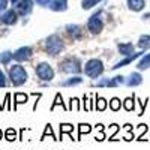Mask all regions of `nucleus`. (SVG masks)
I'll list each match as a JSON object with an SVG mask.
<instances>
[{
	"instance_id": "1",
	"label": "nucleus",
	"mask_w": 150,
	"mask_h": 150,
	"mask_svg": "<svg viewBox=\"0 0 150 150\" xmlns=\"http://www.w3.org/2000/svg\"><path fill=\"white\" fill-rule=\"evenodd\" d=\"M45 50L50 56H57V54L62 53V50H63V41H62L57 35L48 36L47 41H45Z\"/></svg>"
},
{
	"instance_id": "2",
	"label": "nucleus",
	"mask_w": 150,
	"mask_h": 150,
	"mask_svg": "<svg viewBox=\"0 0 150 150\" xmlns=\"http://www.w3.org/2000/svg\"><path fill=\"white\" fill-rule=\"evenodd\" d=\"M60 71L66 72V74H78L81 71V62H80V59L75 57V56L66 57L60 63Z\"/></svg>"
},
{
	"instance_id": "3",
	"label": "nucleus",
	"mask_w": 150,
	"mask_h": 150,
	"mask_svg": "<svg viewBox=\"0 0 150 150\" xmlns=\"http://www.w3.org/2000/svg\"><path fill=\"white\" fill-rule=\"evenodd\" d=\"M84 72L89 75L90 78H96L104 72V63L99 59H90L84 66Z\"/></svg>"
},
{
	"instance_id": "4",
	"label": "nucleus",
	"mask_w": 150,
	"mask_h": 150,
	"mask_svg": "<svg viewBox=\"0 0 150 150\" xmlns=\"http://www.w3.org/2000/svg\"><path fill=\"white\" fill-rule=\"evenodd\" d=\"M9 77L12 80V83H14L15 86H21L27 81V72L26 69H24L23 66L20 65H14V66H11L9 69Z\"/></svg>"
},
{
	"instance_id": "5",
	"label": "nucleus",
	"mask_w": 150,
	"mask_h": 150,
	"mask_svg": "<svg viewBox=\"0 0 150 150\" xmlns=\"http://www.w3.org/2000/svg\"><path fill=\"white\" fill-rule=\"evenodd\" d=\"M36 74L42 81H51L54 77V71L47 62H42V63H39L36 66Z\"/></svg>"
},
{
	"instance_id": "6",
	"label": "nucleus",
	"mask_w": 150,
	"mask_h": 150,
	"mask_svg": "<svg viewBox=\"0 0 150 150\" xmlns=\"http://www.w3.org/2000/svg\"><path fill=\"white\" fill-rule=\"evenodd\" d=\"M87 27H89V30L95 35L101 33L102 29H104V23H102V18H101V14L99 12H96V14H93L89 21H87Z\"/></svg>"
},
{
	"instance_id": "7",
	"label": "nucleus",
	"mask_w": 150,
	"mask_h": 150,
	"mask_svg": "<svg viewBox=\"0 0 150 150\" xmlns=\"http://www.w3.org/2000/svg\"><path fill=\"white\" fill-rule=\"evenodd\" d=\"M32 54H33V51H32L30 47H21V48H18L17 51L14 53V59L17 62H24V60L30 59Z\"/></svg>"
},
{
	"instance_id": "8",
	"label": "nucleus",
	"mask_w": 150,
	"mask_h": 150,
	"mask_svg": "<svg viewBox=\"0 0 150 150\" xmlns=\"http://www.w3.org/2000/svg\"><path fill=\"white\" fill-rule=\"evenodd\" d=\"M33 9V2L32 0H20V2L17 3V11L20 15H29L30 12Z\"/></svg>"
},
{
	"instance_id": "9",
	"label": "nucleus",
	"mask_w": 150,
	"mask_h": 150,
	"mask_svg": "<svg viewBox=\"0 0 150 150\" xmlns=\"http://www.w3.org/2000/svg\"><path fill=\"white\" fill-rule=\"evenodd\" d=\"M48 8L54 12H63L68 9V0H50Z\"/></svg>"
},
{
	"instance_id": "10",
	"label": "nucleus",
	"mask_w": 150,
	"mask_h": 150,
	"mask_svg": "<svg viewBox=\"0 0 150 150\" xmlns=\"http://www.w3.org/2000/svg\"><path fill=\"white\" fill-rule=\"evenodd\" d=\"M0 21H2L3 24H6V26H11V24H15L17 23V14H15V11H6L5 14L0 17Z\"/></svg>"
},
{
	"instance_id": "11",
	"label": "nucleus",
	"mask_w": 150,
	"mask_h": 150,
	"mask_svg": "<svg viewBox=\"0 0 150 150\" xmlns=\"http://www.w3.org/2000/svg\"><path fill=\"white\" fill-rule=\"evenodd\" d=\"M126 5L131 11L134 12H140L146 6V0H126Z\"/></svg>"
},
{
	"instance_id": "12",
	"label": "nucleus",
	"mask_w": 150,
	"mask_h": 150,
	"mask_svg": "<svg viewBox=\"0 0 150 150\" xmlns=\"http://www.w3.org/2000/svg\"><path fill=\"white\" fill-rule=\"evenodd\" d=\"M141 54H143V53H134V54H131V56H126V59H123V60L119 62V63H116L114 66H112V69H119V68H123V66L132 63V62H134L135 59H138Z\"/></svg>"
},
{
	"instance_id": "13",
	"label": "nucleus",
	"mask_w": 150,
	"mask_h": 150,
	"mask_svg": "<svg viewBox=\"0 0 150 150\" xmlns=\"http://www.w3.org/2000/svg\"><path fill=\"white\" fill-rule=\"evenodd\" d=\"M120 83L117 78H102L95 83V87H117Z\"/></svg>"
},
{
	"instance_id": "14",
	"label": "nucleus",
	"mask_w": 150,
	"mask_h": 150,
	"mask_svg": "<svg viewBox=\"0 0 150 150\" xmlns=\"http://www.w3.org/2000/svg\"><path fill=\"white\" fill-rule=\"evenodd\" d=\"M143 83V77L138 74V72H132L129 77H128V80H126V84L128 86H131V87H135V86H140Z\"/></svg>"
},
{
	"instance_id": "15",
	"label": "nucleus",
	"mask_w": 150,
	"mask_h": 150,
	"mask_svg": "<svg viewBox=\"0 0 150 150\" xmlns=\"http://www.w3.org/2000/svg\"><path fill=\"white\" fill-rule=\"evenodd\" d=\"M119 51H120L122 56H131L135 51V47L129 42L128 44H119Z\"/></svg>"
},
{
	"instance_id": "16",
	"label": "nucleus",
	"mask_w": 150,
	"mask_h": 150,
	"mask_svg": "<svg viewBox=\"0 0 150 150\" xmlns=\"http://www.w3.org/2000/svg\"><path fill=\"white\" fill-rule=\"evenodd\" d=\"M138 47L141 50H149L150 48V35H143L138 39Z\"/></svg>"
},
{
	"instance_id": "17",
	"label": "nucleus",
	"mask_w": 150,
	"mask_h": 150,
	"mask_svg": "<svg viewBox=\"0 0 150 150\" xmlns=\"http://www.w3.org/2000/svg\"><path fill=\"white\" fill-rule=\"evenodd\" d=\"M137 68H138L140 71H144V69H149V68H150V53H149V54H146V56L138 62Z\"/></svg>"
},
{
	"instance_id": "18",
	"label": "nucleus",
	"mask_w": 150,
	"mask_h": 150,
	"mask_svg": "<svg viewBox=\"0 0 150 150\" xmlns=\"http://www.w3.org/2000/svg\"><path fill=\"white\" fill-rule=\"evenodd\" d=\"M83 83V78L81 77H74V78H69L66 81H62V86L65 87H71V86H77V84H81Z\"/></svg>"
},
{
	"instance_id": "19",
	"label": "nucleus",
	"mask_w": 150,
	"mask_h": 150,
	"mask_svg": "<svg viewBox=\"0 0 150 150\" xmlns=\"http://www.w3.org/2000/svg\"><path fill=\"white\" fill-rule=\"evenodd\" d=\"M66 30H68V33L71 35V36H75V38H78L80 36V26H75V24H69V26H66Z\"/></svg>"
},
{
	"instance_id": "20",
	"label": "nucleus",
	"mask_w": 150,
	"mask_h": 150,
	"mask_svg": "<svg viewBox=\"0 0 150 150\" xmlns=\"http://www.w3.org/2000/svg\"><path fill=\"white\" fill-rule=\"evenodd\" d=\"M99 2H101V0H83V2H81V8L83 9H92L93 6H96Z\"/></svg>"
},
{
	"instance_id": "21",
	"label": "nucleus",
	"mask_w": 150,
	"mask_h": 150,
	"mask_svg": "<svg viewBox=\"0 0 150 150\" xmlns=\"http://www.w3.org/2000/svg\"><path fill=\"white\" fill-rule=\"evenodd\" d=\"M11 59H14V54H12L11 51H5V53L0 54V62H2L3 65H8L11 62Z\"/></svg>"
},
{
	"instance_id": "22",
	"label": "nucleus",
	"mask_w": 150,
	"mask_h": 150,
	"mask_svg": "<svg viewBox=\"0 0 150 150\" xmlns=\"http://www.w3.org/2000/svg\"><path fill=\"white\" fill-rule=\"evenodd\" d=\"M123 107L125 110H128V111H132L135 108V104H134V98H126L123 101Z\"/></svg>"
},
{
	"instance_id": "23",
	"label": "nucleus",
	"mask_w": 150,
	"mask_h": 150,
	"mask_svg": "<svg viewBox=\"0 0 150 150\" xmlns=\"http://www.w3.org/2000/svg\"><path fill=\"white\" fill-rule=\"evenodd\" d=\"M110 107H111V110H112V111L120 110V107H122L120 99H119V98H112V99H111V102H110Z\"/></svg>"
},
{
	"instance_id": "24",
	"label": "nucleus",
	"mask_w": 150,
	"mask_h": 150,
	"mask_svg": "<svg viewBox=\"0 0 150 150\" xmlns=\"http://www.w3.org/2000/svg\"><path fill=\"white\" fill-rule=\"evenodd\" d=\"M105 107H107V101H105V99H104V98H98V99H96V110L104 111Z\"/></svg>"
},
{
	"instance_id": "25",
	"label": "nucleus",
	"mask_w": 150,
	"mask_h": 150,
	"mask_svg": "<svg viewBox=\"0 0 150 150\" xmlns=\"http://www.w3.org/2000/svg\"><path fill=\"white\" fill-rule=\"evenodd\" d=\"M15 137H17V134H15V129L9 128V129L6 131V140H9V141H14V140H15Z\"/></svg>"
},
{
	"instance_id": "26",
	"label": "nucleus",
	"mask_w": 150,
	"mask_h": 150,
	"mask_svg": "<svg viewBox=\"0 0 150 150\" xmlns=\"http://www.w3.org/2000/svg\"><path fill=\"white\" fill-rule=\"evenodd\" d=\"M27 101V96L26 95H23V93H17L15 95V102L17 104H23V102H26Z\"/></svg>"
},
{
	"instance_id": "27",
	"label": "nucleus",
	"mask_w": 150,
	"mask_h": 150,
	"mask_svg": "<svg viewBox=\"0 0 150 150\" xmlns=\"http://www.w3.org/2000/svg\"><path fill=\"white\" fill-rule=\"evenodd\" d=\"M74 129V126H72V125H62V126H60V131H62V134H63V132H71Z\"/></svg>"
},
{
	"instance_id": "28",
	"label": "nucleus",
	"mask_w": 150,
	"mask_h": 150,
	"mask_svg": "<svg viewBox=\"0 0 150 150\" xmlns=\"http://www.w3.org/2000/svg\"><path fill=\"white\" fill-rule=\"evenodd\" d=\"M90 126L89 125H80V135H83V134H86V132H90Z\"/></svg>"
},
{
	"instance_id": "29",
	"label": "nucleus",
	"mask_w": 150,
	"mask_h": 150,
	"mask_svg": "<svg viewBox=\"0 0 150 150\" xmlns=\"http://www.w3.org/2000/svg\"><path fill=\"white\" fill-rule=\"evenodd\" d=\"M57 105H62V107H63V102H62V96H60V95H57V96H56V102L51 105V110H54Z\"/></svg>"
},
{
	"instance_id": "30",
	"label": "nucleus",
	"mask_w": 150,
	"mask_h": 150,
	"mask_svg": "<svg viewBox=\"0 0 150 150\" xmlns=\"http://www.w3.org/2000/svg\"><path fill=\"white\" fill-rule=\"evenodd\" d=\"M6 86V78H5V74L0 71V87H5Z\"/></svg>"
},
{
	"instance_id": "31",
	"label": "nucleus",
	"mask_w": 150,
	"mask_h": 150,
	"mask_svg": "<svg viewBox=\"0 0 150 150\" xmlns=\"http://www.w3.org/2000/svg\"><path fill=\"white\" fill-rule=\"evenodd\" d=\"M6 6H8V0H0V12L5 11Z\"/></svg>"
},
{
	"instance_id": "32",
	"label": "nucleus",
	"mask_w": 150,
	"mask_h": 150,
	"mask_svg": "<svg viewBox=\"0 0 150 150\" xmlns=\"http://www.w3.org/2000/svg\"><path fill=\"white\" fill-rule=\"evenodd\" d=\"M36 3H39V5H42V6H47V5L50 3V0H36Z\"/></svg>"
},
{
	"instance_id": "33",
	"label": "nucleus",
	"mask_w": 150,
	"mask_h": 150,
	"mask_svg": "<svg viewBox=\"0 0 150 150\" xmlns=\"http://www.w3.org/2000/svg\"><path fill=\"white\" fill-rule=\"evenodd\" d=\"M149 17H150V14H146V15H143V18H144V20H147Z\"/></svg>"
},
{
	"instance_id": "34",
	"label": "nucleus",
	"mask_w": 150,
	"mask_h": 150,
	"mask_svg": "<svg viewBox=\"0 0 150 150\" xmlns=\"http://www.w3.org/2000/svg\"><path fill=\"white\" fill-rule=\"evenodd\" d=\"M11 2H12V3H17V2H20V0H11Z\"/></svg>"
},
{
	"instance_id": "35",
	"label": "nucleus",
	"mask_w": 150,
	"mask_h": 150,
	"mask_svg": "<svg viewBox=\"0 0 150 150\" xmlns=\"http://www.w3.org/2000/svg\"><path fill=\"white\" fill-rule=\"evenodd\" d=\"M2 137H3V134H2V131H0V140H2Z\"/></svg>"
}]
</instances>
